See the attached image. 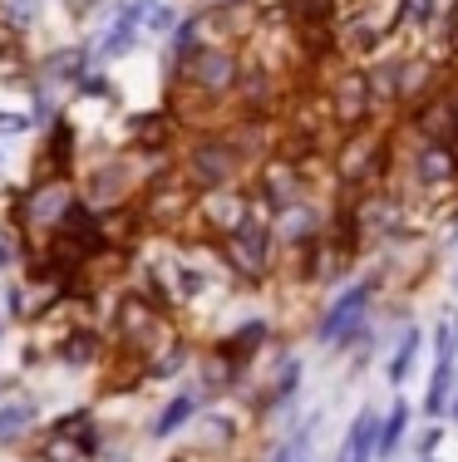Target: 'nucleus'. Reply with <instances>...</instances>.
I'll use <instances>...</instances> for the list:
<instances>
[{
	"label": "nucleus",
	"instance_id": "obj_1",
	"mask_svg": "<svg viewBox=\"0 0 458 462\" xmlns=\"http://www.w3.org/2000/svg\"><path fill=\"white\" fill-rule=\"evenodd\" d=\"M365 305H369V281H360V285H351V291H345L341 300L331 305V310H325V320H321V329H315V339H321V345H341V339H351V329H360Z\"/></svg>",
	"mask_w": 458,
	"mask_h": 462
},
{
	"label": "nucleus",
	"instance_id": "obj_2",
	"mask_svg": "<svg viewBox=\"0 0 458 462\" xmlns=\"http://www.w3.org/2000/svg\"><path fill=\"white\" fill-rule=\"evenodd\" d=\"M453 355H458V325L449 320L439 329V365H434V379H429V403H424V413H444V393H449V383H453Z\"/></svg>",
	"mask_w": 458,
	"mask_h": 462
},
{
	"label": "nucleus",
	"instance_id": "obj_3",
	"mask_svg": "<svg viewBox=\"0 0 458 462\" xmlns=\"http://www.w3.org/2000/svg\"><path fill=\"white\" fill-rule=\"evenodd\" d=\"M369 448L379 453V418L375 413H360L351 423V433H345V448H341V462H369Z\"/></svg>",
	"mask_w": 458,
	"mask_h": 462
},
{
	"label": "nucleus",
	"instance_id": "obj_4",
	"mask_svg": "<svg viewBox=\"0 0 458 462\" xmlns=\"http://www.w3.org/2000/svg\"><path fill=\"white\" fill-rule=\"evenodd\" d=\"M335 108H341V118H345V124H360V118L369 114V79H365V74H351V79H341Z\"/></svg>",
	"mask_w": 458,
	"mask_h": 462
},
{
	"label": "nucleus",
	"instance_id": "obj_5",
	"mask_svg": "<svg viewBox=\"0 0 458 462\" xmlns=\"http://www.w3.org/2000/svg\"><path fill=\"white\" fill-rule=\"evenodd\" d=\"M198 79L207 89H227V84L237 79V60L227 50H202L198 54Z\"/></svg>",
	"mask_w": 458,
	"mask_h": 462
},
{
	"label": "nucleus",
	"instance_id": "obj_6",
	"mask_svg": "<svg viewBox=\"0 0 458 462\" xmlns=\"http://www.w3.org/2000/svg\"><path fill=\"white\" fill-rule=\"evenodd\" d=\"M153 5V0H134V5L124 10V15H118V25L108 30V40H104V54H118L128 45V40H134V30H138V20H144V10Z\"/></svg>",
	"mask_w": 458,
	"mask_h": 462
},
{
	"label": "nucleus",
	"instance_id": "obj_7",
	"mask_svg": "<svg viewBox=\"0 0 458 462\" xmlns=\"http://www.w3.org/2000/svg\"><path fill=\"white\" fill-rule=\"evenodd\" d=\"M192 172H198L202 182H222L227 172H232V152L217 143V148H198V158H192Z\"/></svg>",
	"mask_w": 458,
	"mask_h": 462
},
{
	"label": "nucleus",
	"instance_id": "obj_8",
	"mask_svg": "<svg viewBox=\"0 0 458 462\" xmlns=\"http://www.w3.org/2000/svg\"><path fill=\"white\" fill-rule=\"evenodd\" d=\"M405 428H409V403H395V413L385 418V428H379V457H395L399 443H405Z\"/></svg>",
	"mask_w": 458,
	"mask_h": 462
},
{
	"label": "nucleus",
	"instance_id": "obj_9",
	"mask_svg": "<svg viewBox=\"0 0 458 462\" xmlns=\"http://www.w3.org/2000/svg\"><path fill=\"white\" fill-rule=\"evenodd\" d=\"M237 261H242L247 271H266V236H261V231H242V236H237Z\"/></svg>",
	"mask_w": 458,
	"mask_h": 462
},
{
	"label": "nucleus",
	"instance_id": "obj_10",
	"mask_svg": "<svg viewBox=\"0 0 458 462\" xmlns=\"http://www.w3.org/2000/svg\"><path fill=\"white\" fill-rule=\"evenodd\" d=\"M419 345H424L419 329H409V335L399 339L395 359H389V383H405V374H409V365H414V355H419Z\"/></svg>",
	"mask_w": 458,
	"mask_h": 462
},
{
	"label": "nucleus",
	"instance_id": "obj_11",
	"mask_svg": "<svg viewBox=\"0 0 458 462\" xmlns=\"http://www.w3.org/2000/svg\"><path fill=\"white\" fill-rule=\"evenodd\" d=\"M419 172H424L429 182H444V178H453V152H449V148H429V152L419 158Z\"/></svg>",
	"mask_w": 458,
	"mask_h": 462
},
{
	"label": "nucleus",
	"instance_id": "obj_12",
	"mask_svg": "<svg viewBox=\"0 0 458 462\" xmlns=\"http://www.w3.org/2000/svg\"><path fill=\"white\" fill-rule=\"evenodd\" d=\"M30 418H35L30 403H5V409H0V443H5V438H15L20 428H30Z\"/></svg>",
	"mask_w": 458,
	"mask_h": 462
},
{
	"label": "nucleus",
	"instance_id": "obj_13",
	"mask_svg": "<svg viewBox=\"0 0 458 462\" xmlns=\"http://www.w3.org/2000/svg\"><path fill=\"white\" fill-rule=\"evenodd\" d=\"M192 409H198L192 399H173L168 409H163V418H158V428H153V433H158V438H168L173 428H182V423H188V418H192Z\"/></svg>",
	"mask_w": 458,
	"mask_h": 462
},
{
	"label": "nucleus",
	"instance_id": "obj_14",
	"mask_svg": "<svg viewBox=\"0 0 458 462\" xmlns=\"http://www.w3.org/2000/svg\"><path fill=\"white\" fill-rule=\"evenodd\" d=\"M296 389H301V365H286V374H281V383H276V393L266 399V409H281V403H286Z\"/></svg>",
	"mask_w": 458,
	"mask_h": 462
},
{
	"label": "nucleus",
	"instance_id": "obj_15",
	"mask_svg": "<svg viewBox=\"0 0 458 462\" xmlns=\"http://www.w3.org/2000/svg\"><path fill=\"white\" fill-rule=\"evenodd\" d=\"M261 339H266V325H242V335H237V345H242V349H257L261 345Z\"/></svg>",
	"mask_w": 458,
	"mask_h": 462
},
{
	"label": "nucleus",
	"instance_id": "obj_16",
	"mask_svg": "<svg viewBox=\"0 0 458 462\" xmlns=\"http://www.w3.org/2000/svg\"><path fill=\"white\" fill-rule=\"evenodd\" d=\"M434 10V0H405V20H414V25H424Z\"/></svg>",
	"mask_w": 458,
	"mask_h": 462
},
{
	"label": "nucleus",
	"instance_id": "obj_17",
	"mask_svg": "<svg viewBox=\"0 0 458 462\" xmlns=\"http://www.w3.org/2000/svg\"><path fill=\"white\" fill-rule=\"evenodd\" d=\"M434 448H439V433H424V438H419V448H414V453H419V457H434Z\"/></svg>",
	"mask_w": 458,
	"mask_h": 462
},
{
	"label": "nucleus",
	"instance_id": "obj_18",
	"mask_svg": "<svg viewBox=\"0 0 458 462\" xmlns=\"http://www.w3.org/2000/svg\"><path fill=\"white\" fill-rule=\"evenodd\" d=\"M424 462H434V457H424Z\"/></svg>",
	"mask_w": 458,
	"mask_h": 462
},
{
	"label": "nucleus",
	"instance_id": "obj_19",
	"mask_svg": "<svg viewBox=\"0 0 458 462\" xmlns=\"http://www.w3.org/2000/svg\"><path fill=\"white\" fill-rule=\"evenodd\" d=\"M453 418H458V413H453Z\"/></svg>",
	"mask_w": 458,
	"mask_h": 462
}]
</instances>
